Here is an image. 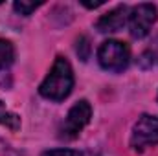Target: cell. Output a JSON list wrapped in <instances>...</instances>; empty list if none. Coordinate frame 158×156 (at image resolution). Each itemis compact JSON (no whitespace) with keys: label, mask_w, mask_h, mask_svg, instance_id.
<instances>
[{"label":"cell","mask_w":158,"mask_h":156,"mask_svg":"<svg viewBox=\"0 0 158 156\" xmlns=\"http://www.w3.org/2000/svg\"><path fill=\"white\" fill-rule=\"evenodd\" d=\"M74 88V72L70 63L64 57H57L50 74L40 83L39 92L42 97L52 99V101H63L64 97L70 96Z\"/></svg>","instance_id":"6da1fadb"},{"label":"cell","mask_w":158,"mask_h":156,"mask_svg":"<svg viewBox=\"0 0 158 156\" xmlns=\"http://www.w3.org/2000/svg\"><path fill=\"white\" fill-rule=\"evenodd\" d=\"M98 61L103 70L119 74L131 63V50L125 42L119 40H105L98 50Z\"/></svg>","instance_id":"7a4b0ae2"},{"label":"cell","mask_w":158,"mask_h":156,"mask_svg":"<svg viewBox=\"0 0 158 156\" xmlns=\"http://www.w3.org/2000/svg\"><path fill=\"white\" fill-rule=\"evenodd\" d=\"M149 145H158V117L143 114L132 129L131 147L134 151H143Z\"/></svg>","instance_id":"3957f363"},{"label":"cell","mask_w":158,"mask_h":156,"mask_svg":"<svg viewBox=\"0 0 158 156\" xmlns=\"http://www.w3.org/2000/svg\"><path fill=\"white\" fill-rule=\"evenodd\" d=\"M92 117V107L86 99H81L77 101L66 114V119L63 121V127H61V136L63 138H76L79 136V132L88 125Z\"/></svg>","instance_id":"277c9868"},{"label":"cell","mask_w":158,"mask_h":156,"mask_svg":"<svg viewBox=\"0 0 158 156\" xmlns=\"http://www.w3.org/2000/svg\"><path fill=\"white\" fill-rule=\"evenodd\" d=\"M156 20V7L153 4H138L129 13V31L134 39H143Z\"/></svg>","instance_id":"5b68a950"},{"label":"cell","mask_w":158,"mask_h":156,"mask_svg":"<svg viewBox=\"0 0 158 156\" xmlns=\"http://www.w3.org/2000/svg\"><path fill=\"white\" fill-rule=\"evenodd\" d=\"M129 13L131 9L127 6H118L112 11L105 13L98 22H96V30L99 33H116L123 26L129 24Z\"/></svg>","instance_id":"8992f818"},{"label":"cell","mask_w":158,"mask_h":156,"mask_svg":"<svg viewBox=\"0 0 158 156\" xmlns=\"http://www.w3.org/2000/svg\"><path fill=\"white\" fill-rule=\"evenodd\" d=\"M15 59V48L9 40H2L0 39V72L7 70L11 66Z\"/></svg>","instance_id":"52a82bcc"},{"label":"cell","mask_w":158,"mask_h":156,"mask_svg":"<svg viewBox=\"0 0 158 156\" xmlns=\"http://www.w3.org/2000/svg\"><path fill=\"white\" fill-rule=\"evenodd\" d=\"M0 125H4V127H7L11 130H19L20 129V117L15 112H9L2 101H0Z\"/></svg>","instance_id":"ba28073f"},{"label":"cell","mask_w":158,"mask_h":156,"mask_svg":"<svg viewBox=\"0 0 158 156\" xmlns=\"http://www.w3.org/2000/svg\"><path fill=\"white\" fill-rule=\"evenodd\" d=\"M39 6H40V2L35 4V2H22V0H20V2H15V4H13V9H15L17 13H20V15L26 17V15H31Z\"/></svg>","instance_id":"9c48e42d"},{"label":"cell","mask_w":158,"mask_h":156,"mask_svg":"<svg viewBox=\"0 0 158 156\" xmlns=\"http://www.w3.org/2000/svg\"><path fill=\"white\" fill-rule=\"evenodd\" d=\"M76 51H77V55H79L81 61H86V59H88V55H90V40H88V37H85V35L79 37Z\"/></svg>","instance_id":"30bf717a"},{"label":"cell","mask_w":158,"mask_h":156,"mask_svg":"<svg viewBox=\"0 0 158 156\" xmlns=\"http://www.w3.org/2000/svg\"><path fill=\"white\" fill-rule=\"evenodd\" d=\"M42 156H83L79 151H72V149H53V151H48Z\"/></svg>","instance_id":"8fae6325"},{"label":"cell","mask_w":158,"mask_h":156,"mask_svg":"<svg viewBox=\"0 0 158 156\" xmlns=\"http://www.w3.org/2000/svg\"><path fill=\"white\" fill-rule=\"evenodd\" d=\"M81 4H83V6H86V7H90V9H92V7H99V6H101V4H103V0H99V2H86V0H83V2H81Z\"/></svg>","instance_id":"7c38bea8"}]
</instances>
